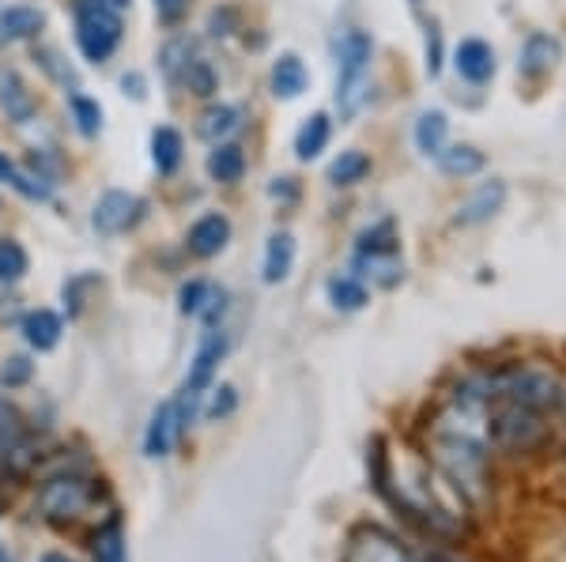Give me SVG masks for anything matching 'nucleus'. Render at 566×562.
<instances>
[{
	"label": "nucleus",
	"mask_w": 566,
	"mask_h": 562,
	"mask_svg": "<svg viewBox=\"0 0 566 562\" xmlns=\"http://www.w3.org/2000/svg\"><path fill=\"white\" fill-rule=\"evenodd\" d=\"M488 457H491V427H488V393L483 374L469 378L450 393V401L431 420V460L438 476L461 498H483L488 491Z\"/></svg>",
	"instance_id": "nucleus-1"
},
{
	"label": "nucleus",
	"mask_w": 566,
	"mask_h": 562,
	"mask_svg": "<svg viewBox=\"0 0 566 562\" xmlns=\"http://www.w3.org/2000/svg\"><path fill=\"white\" fill-rule=\"evenodd\" d=\"M76 45L91 65H106L114 57V50L122 45L125 23L122 12L106 0H76Z\"/></svg>",
	"instance_id": "nucleus-2"
},
{
	"label": "nucleus",
	"mask_w": 566,
	"mask_h": 562,
	"mask_svg": "<svg viewBox=\"0 0 566 562\" xmlns=\"http://www.w3.org/2000/svg\"><path fill=\"white\" fill-rule=\"evenodd\" d=\"M98 495L103 487L95 479L80 476V473H61V476H50L45 484L39 487V510L45 521H80L84 513H91L98 506Z\"/></svg>",
	"instance_id": "nucleus-3"
},
{
	"label": "nucleus",
	"mask_w": 566,
	"mask_h": 562,
	"mask_svg": "<svg viewBox=\"0 0 566 562\" xmlns=\"http://www.w3.org/2000/svg\"><path fill=\"white\" fill-rule=\"evenodd\" d=\"M223 356H227V337L216 329H208L205 340H200V348H197V356H193V367H189L186 393H181V401H175L186 427H189V420H193V404L205 396V389H212L216 370H219V362H223Z\"/></svg>",
	"instance_id": "nucleus-4"
},
{
	"label": "nucleus",
	"mask_w": 566,
	"mask_h": 562,
	"mask_svg": "<svg viewBox=\"0 0 566 562\" xmlns=\"http://www.w3.org/2000/svg\"><path fill=\"white\" fill-rule=\"evenodd\" d=\"M344 562H423L412 548H405L389 529L378 524H359L348 537L344 548Z\"/></svg>",
	"instance_id": "nucleus-5"
},
{
	"label": "nucleus",
	"mask_w": 566,
	"mask_h": 562,
	"mask_svg": "<svg viewBox=\"0 0 566 562\" xmlns=\"http://www.w3.org/2000/svg\"><path fill=\"white\" fill-rule=\"evenodd\" d=\"M370 57H374V42L367 31H348L340 42V98L344 110H355V98L363 91V79H367V68H370Z\"/></svg>",
	"instance_id": "nucleus-6"
},
{
	"label": "nucleus",
	"mask_w": 566,
	"mask_h": 562,
	"mask_svg": "<svg viewBox=\"0 0 566 562\" xmlns=\"http://www.w3.org/2000/svg\"><path fill=\"white\" fill-rule=\"evenodd\" d=\"M144 212H148V201H140L136 193H125V189H109V193L98 197L95 212H91V223H95L98 234L114 238V234L133 231V226L144 220Z\"/></svg>",
	"instance_id": "nucleus-7"
},
{
	"label": "nucleus",
	"mask_w": 566,
	"mask_h": 562,
	"mask_svg": "<svg viewBox=\"0 0 566 562\" xmlns=\"http://www.w3.org/2000/svg\"><path fill=\"white\" fill-rule=\"evenodd\" d=\"M227 242H231V220H227V215H219V212L200 215V220L189 226V234H186V250L193 253V257H200V261L223 253Z\"/></svg>",
	"instance_id": "nucleus-8"
},
{
	"label": "nucleus",
	"mask_w": 566,
	"mask_h": 562,
	"mask_svg": "<svg viewBox=\"0 0 566 562\" xmlns=\"http://www.w3.org/2000/svg\"><path fill=\"white\" fill-rule=\"evenodd\" d=\"M181 431H186V423H181L175 401L155 407V415L148 423V434H144V449H148V457H170V449L178 446Z\"/></svg>",
	"instance_id": "nucleus-9"
},
{
	"label": "nucleus",
	"mask_w": 566,
	"mask_h": 562,
	"mask_svg": "<svg viewBox=\"0 0 566 562\" xmlns=\"http://www.w3.org/2000/svg\"><path fill=\"white\" fill-rule=\"evenodd\" d=\"M355 276L363 284H378V287H397L400 276H405V265H400V250H355Z\"/></svg>",
	"instance_id": "nucleus-10"
},
{
	"label": "nucleus",
	"mask_w": 566,
	"mask_h": 562,
	"mask_svg": "<svg viewBox=\"0 0 566 562\" xmlns=\"http://www.w3.org/2000/svg\"><path fill=\"white\" fill-rule=\"evenodd\" d=\"M0 110H4L8 121H15V125H27L34 117V110H39L34 95L27 91L23 76L12 65H0Z\"/></svg>",
	"instance_id": "nucleus-11"
},
{
	"label": "nucleus",
	"mask_w": 566,
	"mask_h": 562,
	"mask_svg": "<svg viewBox=\"0 0 566 562\" xmlns=\"http://www.w3.org/2000/svg\"><path fill=\"white\" fill-rule=\"evenodd\" d=\"M453 68H458L461 79H469V84H488L491 76H495V50H491L488 42L480 39H464L458 45V53H453Z\"/></svg>",
	"instance_id": "nucleus-12"
},
{
	"label": "nucleus",
	"mask_w": 566,
	"mask_h": 562,
	"mask_svg": "<svg viewBox=\"0 0 566 562\" xmlns=\"http://www.w3.org/2000/svg\"><path fill=\"white\" fill-rule=\"evenodd\" d=\"M45 31V12L34 4H8L0 12V42H31Z\"/></svg>",
	"instance_id": "nucleus-13"
},
{
	"label": "nucleus",
	"mask_w": 566,
	"mask_h": 562,
	"mask_svg": "<svg viewBox=\"0 0 566 562\" xmlns=\"http://www.w3.org/2000/svg\"><path fill=\"white\" fill-rule=\"evenodd\" d=\"M20 332L23 340L31 343L34 351H53L61 343V332H65V321H61V314L53 310H27L23 321H20Z\"/></svg>",
	"instance_id": "nucleus-14"
},
{
	"label": "nucleus",
	"mask_w": 566,
	"mask_h": 562,
	"mask_svg": "<svg viewBox=\"0 0 566 562\" xmlns=\"http://www.w3.org/2000/svg\"><path fill=\"white\" fill-rule=\"evenodd\" d=\"M181 159H186V140H181V132L175 125H159V129L151 132V162L155 170H159L163 178L178 174Z\"/></svg>",
	"instance_id": "nucleus-15"
},
{
	"label": "nucleus",
	"mask_w": 566,
	"mask_h": 562,
	"mask_svg": "<svg viewBox=\"0 0 566 562\" xmlns=\"http://www.w3.org/2000/svg\"><path fill=\"white\" fill-rule=\"evenodd\" d=\"M295 268V238L287 231H276L264 246V268H261V279L264 284H283Z\"/></svg>",
	"instance_id": "nucleus-16"
},
{
	"label": "nucleus",
	"mask_w": 566,
	"mask_h": 562,
	"mask_svg": "<svg viewBox=\"0 0 566 562\" xmlns=\"http://www.w3.org/2000/svg\"><path fill=\"white\" fill-rule=\"evenodd\" d=\"M502 201H506V185H502V181H488V185H480L476 193L458 208V223L476 226L483 220H491V215L502 208Z\"/></svg>",
	"instance_id": "nucleus-17"
},
{
	"label": "nucleus",
	"mask_w": 566,
	"mask_h": 562,
	"mask_svg": "<svg viewBox=\"0 0 566 562\" xmlns=\"http://www.w3.org/2000/svg\"><path fill=\"white\" fill-rule=\"evenodd\" d=\"M0 181H4V185H12L15 193L23 197V201H50V178L45 174H31V170H23L20 162H12L4 156V151H0Z\"/></svg>",
	"instance_id": "nucleus-18"
},
{
	"label": "nucleus",
	"mask_w": 566,
	"mask_h": 562,
	"mask_svg": "<svg viewBox=\"0 0 566 562\" xmlns=\"http://www.w3.org/2000/svg\"><path fill=\"white\" fill-rule=\"evenodd\" d=\"M223 291H216L208 279H189L186 287H181L178 303H181V314H193V317H208V321H216V314H223Z\"/></svg>",
	"instance_id": "nucleus-19"
},
{
	"label": "nucleus",
	"mask_w": 566,
	"mask_h": 562,
	"mask_svg": "<svg viewBox=\"0 0 566 562\" xmlns=\"http://www.w3.org/2000/svg\"><path fill=\"white\" fill-rule=\"evenodd\" d=\"M555 61H559V42H555L552 34H528L517 68L536 79V76H544V72H552Z\"/></svg>",
	"instance_id": "nucleus-20"
},
{
	"label": "nucleus",
	"mask_w": 566,
	"mask_h": 562,
	"mask_svg": "<svg viewBox=\"0 0 566 562\" xmlns=\"http://www.w3.org/2000/svg\"><path fill=\"white\" fill-rule=\"evenodd\" d=\"M208 174L219 185H234L245 174V151L239 144H212V156H208Z\"/></svg>",
	"instance_id": "nucleus-21"
},
{
	"label": "nucleus",
	"mask_w": 566,
	"mask_h": 562,
	"mask_svg": "<svg viewBox=\"0 0 566 562\" xmlns=\"http://www.w3.org/2000/svg\"><path fill=\"white\" fill-rule=\"evenodd\" d=\"M306 84H310L306 65L295 53H283L276 65H272V95L276 98H298L306 91Z\"/></svg>",
	"instance_id": "nucleus-22"
},
{
	"label": "nucleus",
	"mask_w": 566,
	"mask_h": 562,
	"mask_svg": "<svg viewBox=\"0 0 566 562\" xmlns=\"http://www.w3.org/2000/svg\"><path fill=\"white\" fill-rule=\"evenodd\" d=\"M328 140H333V121H328V114H310L306 125L295 136V156L303 162L317 159L328 148Z\"/></svg>",
	"instance_id": "nucleus-23"
},
{
	"label": "nucleus",
	"mask_w": 566,
	"mask_h": 562,
	"mask_svg": "<svg viewBox=\"0 0 566 562\" xmlns=\"http://www.w3.org/2000/svg\"><path fill=\"white\" fill-rule=\"evenodd\" d=\"M483 151L472 148V144H453V148H442L438 151V167H442V174L450 178H472L483 170Z\"/></svg>",
	"instance_id": "nucleus-24"
},
{
	"label": "nucleus",
	"mask_w": 566,
	"mask_h": 562,
	"mask_svg": "<svg viewBox=\"0 0 566 562\" xmlns=\"http://www.w3.org/2000/svg\"><path fill=\"white\" fill-rule=\"evenodd\" d=\"M242 125V114L239 106H212V110L200 114V125H197V136L208 144H223L227 136Z\"/></svg>",
	"instance_id": "nucleus-25"
},
{
	"label": "nucleus",
	"mask_w": 566,
	"mask_h": 562,
	"mask_svg": "<svg viewBox=\"0 0 566 562\" xmlns=\"http://www.w3.org/2000/svg\"><path fill=\"white\" fill-rule=\"evenodd\" d=\"M328 303H333L336 310H344V314H355V310H363V306L370 303V291H367V284H363L359 276H333V279H328Z\"/></svg>",
	"instance_id": "nucleus-26"
},
{
	"label": "nucleus",
	"mask_w": 566,
	"mask_h": 562,
	"mask_svg": "<svg viewBox=\"0 0 566 562\" xmlns=\"http://www.w3.org/2000/svg\"><path fill=\"white\" fill-rule=\"evenodd\" d=\"M23 438H27V423H23L20 407L8 401L4 393H0V453H4V457L20 453L23 449Z\"/></svg>",
	"instance_id": "nucleus-27"
},
{
	"label": "nucleus",
	"mask_w": 566,
	"mask_h": 562,
	"mask_svg": "<svg viewBox=\"0 0 566 562\" xmlns=\"http://www.w3.org/2000/svg\"><path fill=\"white\" fill-rule=\"evenodd\" d=\"M446 132H450V121H446L442 110H427L416 121V148L423 156H438L446 148Z\"/></svg>",
	"instance_id": "nucleus-28"
},
{
	"label": "nucleus",
	"mask_w": 566,
	"mask_h": 562,
	"mask_svg": "<svg viewBox=\"0 0 566 562\" xmlns=\"http://www.w3.org/2000/svg\"><path fill=\"white\" fill-rule=\"evenodd\" d=\"M95 562H129V551H125V529L117 518H109L103 529L95 532Z\"/></svg>",
	"instance_id": "nucleus-29"
},
{
	"label": "nucleus",
	"mask_w": 566,
	"mask_h": 562,
	"mask_svg": "<svg viewBox=\"0 0 566 562\" xmlns=\"http://www.w3.org/2000/svg\"><path fill=\"white\" fill-rule=\"evenodd\" d=\"M367 174H370V156H363V151H340L333 159V167H328V181L333 185H359Z\"/></svg>",
	"instance_id": "nucleus-30"
},
{
	"label": "nucleus",
	"mask_w": 566,
	"mask_h": 562,
	"mask_svg": "<svg viewBox=\"0 0 566 562\" xmlns=\"http://www.w3.org/2000/svg\"><path fill=\"white\" fill-rule=\"evenodd\" d=\"M31 268V257L15 238H0V284H20Z\"/></svg>",
	"instance_id": "nucleus-31"
},
{
	"label": "nucleus",
	"mask_w": 566,
	"mask_h": 562,
	"mask_svg": "<svg viewBox=\"0 0 566 562\" xmlns=\"http://www.w3.org/2000/svg\"><path fill=\"white\" fill-rule=\"evenodd\" d=\"M69 110H72V121H76V129L87 136H98V129H103V106L95 103L91 95H69Z\"/></svg>",
	"instance_id": "nucleus-32"
},
{
	"label": "nucleus",
	"mask_w": 566,
	"mask_h": 562,
	"mask_svg": "<svg viewBox=\"0 0 566 562\" xmlns=\"http://www.w3.org/2000/svg\"><path fill=\"white\" fill-rule=\"evenodd\" d=\"M181 84L193 91L197 98H212L216 87H219V79H216V72H212L208 61H189L186 72H181Z\"/></svg>",
	"instance_id": "nucleus-33"
},
{
	"label": "nucleus",
	"mask_w": 566,
	"mask_h": 562,
	"mask_svg": "<svg viewBox=\"0 0 566 562\" xmlns=\"http://www.w3.org/2000/svg\"><path fill=\"white\" fill-rule=\"evenodd\" d=\"M189 42L186 39H175V42H167L163 45V53H159V61H163V72H167L170 79H181V72H186V65H189Z\"/></svg>",
	"instance_id": "nucleus-34"
},
{
	"label": "nucleus",
	"mask_w": 566,
	"mask_h": 562,
	"mask_svg": "<svg viewBox=\"0 0 566 562\" xmlns=\"http://www.w3.org/2000/svg\"><path fill=\"white\" fill-rule=\"evenodd\" d=\"M427 72H431V76L442 72V31H438L434 23L427 26Z\"/></svg>",
	"instance_id": "nucleus-35"
},
{
	"label": "nucleus",
	"mask_w": 566,
	"mask_h": 562,
	"mask_svg": "<svg viewBox=\"0 0 566 562\" xmlns=\"http://www.w3.org/2000/svg\"><path fill=\"white\" fill-rule=\"evenodd\" d=\"M234 404H239L234 389H231V385H219V389H216V396H212V404H208V415H212V420H223V415H231V412H234Z\"/></svg>",
	"instance_id": "nucleus-36"
},
{
	"label": "nucleus",
	"mask_w": 566,
	"mask_h": 562,
	"mask_svg": "<svg viewBox=\"0 0 566 562\" xmlns=\"http://www.w3.org/2000/svg\"><path fill=\"white\" fill-rule=\"evenodd\" d=\"M189 12V0H155V15H159L167 26L181 23V15Z\"/></svg>",
	"instance_id": "nucleus-37"
},
{
	"label": "nucleus",
	"mask_w": 566,
	"mask_h": 562,
	"mask_svg": "<svg viewBox=\"0 0 566 562\" xmlns=\"http://www.w3.org/2000/svg\"><path fill=\"white\" fill-rule=\"evenodd\" d=\"M0 378H4V385H8V389L31 382V362H27V359H8V362H4V374H0Z\"/></svg>",
	"instance_id": "nucleus-38"
},
{
	"label": "nucleus",
	"mask_w": 566,
	"mask_h": 562,
	"mask_svg": "<svg viewBox=\"0 0 566 562\" xmlns=\"http://www.w3.org/2000/svg\"><path fill=\"white\" fill-rule=\"evenodd\" d=\"M276 201H295L298 197V185H295V178H276L272 181V189H269Z\"/></svg>",
	"instance_id": "nucleus-39"
},
{
	"label": "nucleus",
	"mask_w": 566,
	"mask_h": 562,
	"mask_svg": "<svg viewBox=\"0 0 566 562\" xmlns=\"http://www.w3.org/2000/svg\"><path fill=\"white\" fill-rule=\"evenodd\" d=\"M122 87H125V95L144 98V79L140 76H122Z\"/></svg>",
	"instance_id": "nucleus-40"
},
{
	"label": "nucleus",
	"mask_w": 566,
	"mask_h": 562,
	"mask_svg": "<svg viewBox=\"0 0 566 562\" xmlns=\"http://www.w3.org/2000/svg\"><path fill=\"white\" fill-rule=\"evenodd\" d=\"M39 562H72V559H65V555H42Z\"/></svg>",
	"instance_id": "nucleus-41"
},
{
	"label": "nucleus",
	"mask_w": 566,
	"mask_h": 562,
	"mask_svg": "<svg viewBox=\"0 0 566 562\" xmlns=\"http://www.w3.org/2000/svg\"><path fill=\"white\" fill-rule=\"evenodd\" d=\"M559 407H563V412H566V389H563V404H559Z\"/></svg>",
	"instance_id": "nucleus-42"
}]
</instances>
